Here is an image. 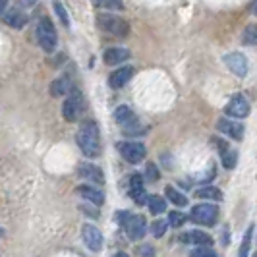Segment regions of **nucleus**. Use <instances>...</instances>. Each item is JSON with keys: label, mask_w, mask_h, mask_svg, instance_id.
Listing matches in <instances>:
<instances>
[{"label": "nucleus", "mask_w": 257, "mask_h": 257, "mask_svg": "<svg viewBox=\"0 0 257 257\" xmlns=\"http://www.w3.org/2000/svg\"><path fill=\"white\" fill-rule=\"evenodd\" d=\"M52 6H54V10H56V16L60 18L62 26H64V27H70V16H68V12H66V8L62 6V2L54 0V2H52Z\"/></svg>", "instance_id": "obj_29"}, {"label": "nucleus", "mask_w": 257, "mask_h": 257, "mask_svg": "<svg viewBox=\"0 0 257 257\" xmlns=\"http://www.w3.org/2000/svg\"><path fill=\"white\" fill-rule=\"evenodd\" d=\"M215 145L219 147V153H220V161H222V167L232 170V168H236L238 165V151L236 149H232L228 147L224 142H220V140H215Z\"/></svg>", "instance_id": "obj_17"}, {"label": "nucleus", "mask_w": 257, "mask_h": 257, "mask_svg": "<svg viewBox=\"0 0 257 257\" xmlns=\"http://www.w3.org/2000/svg\"><path fill=\"white\" fill-rule=\"evenodd\" d=\"M114 120L116 124L124 130L126 134H130V136H142V134H145V128L140 126V120H138L136 112L130 106H126V104L118 106L114 110Z\"/></svg>", "instance_id": "obj_4"}, {"label": "nucleus", "mask_w": 257, "mask_h": 257, "mask_svg": "<svg viewBox=\"0 0 257 257\" xmlns=\"http://www.w3.org/2000/svg\"><path fill=\"white\" fill-rule=\"evenodd\" d=\"M37 0H20V6H33Z\"/></svg>", "instance_id": "obj_36"}, {"label": "nucleus", "mask_w": 257, "mask_h": 257, "mask_svg": "<svg viewBox=\"0 0 257 257\" xmlns=\"http://www.w3.org/2000/svg\"><path fill=\"white\" fill-rule=\"evenodd\" d=\"M138 253H140V255H153L155 251H153V247H140Z\"/></svg>", "instance_id": "obj_35"}, {"label": "nucleus", "mask_w": 257, "mask_h": 257, "mask_svg": "<svg viewBox=\"0 0 257 257\" xmlns=\"http://www.w3.org/2000/svg\"><path fill=\"white\" fill-rule=\"evenodd\" d=\"M128 193H130V197H132L138 205H145V203H147L149 195H147V192H145V182H143L142 174H132Z\"/></svg>", "instance_id": "obj_13"}, {"label": "nucleus", "mask_w": 257, "mask_h": 257, "mask_svg": "<svg viewBox=\"0 0 257 257\" xmlns=\"http://www.w3.org/2000/svg\"><path fill=\"white\" fill-rule=\"evenodd\" d=\"M147 205H149V211H151L153 215H161V213L167 211V199L161 197V195H149Z\"/></svg>", "instance_id": "obj_24"}, {"label": "nucleus", "mask_w": 257, "mask_h": 257, "mask_svg": "<svg viewBox=\"0 0 257 257\" xmlns=\"http://www.w3.org/2000/svg\"><path fill=\"white\" fill-rule=\"evenodd\" d=\"M2 236H4V228H2V226H0V238H2Z\"/></svg>", "instance_id": "obj_39"}, {"label": "nucleus", "mask_w": 257, "mask_h": 257, "mask_svg": "<svg viewBox=\"0 0 257 257\" xmlns=\"http://www.w3.org/2000/svg\"><path fill=\"white\" fill-rule=\"evenodd\" d=\"M77 147L89 159H97L101 155V130L95 120H83L76 134Z\"/></svg>", "instance_id": "obj_1"}, {"label": "nucleus", "mask_w": 257, "mask_h": 257, "mask_svg": "<svg viewBox=\"0 0 257 257\" xmlns=\"http://www.w3.org/2000/svg\"><path fill=\"white\" fill-rule=\"evenodd\" d=\"M81 240L91 251H101L103 249V234L93 224H83L81 226Z\"/></svg>", "instance_id": "obj_9"}, {"label": "nucleus", "mask_w": 257, "mask_h": 257, "mask_svg": "<svg viewBox=\"0 0 257 257\" xmlns=\"http://www.w3.org/2000/svg\"><path fill=\"white\" fill-rule=\"evenodd\" d=\"M97 27L108 33V35H114V37H128L130 35V24L114 14H99L97 16Z\"/></svg>", "instance_id": "obj_2"}, {"label": "nucleus", "mask_w": 257, "mask_h": 257, "mask_svg": "<svg viewBox=\"0 0 257 257\" xmlns=\"http://www.w3.org/2000/svg\"><path fill=\"white\" fill-rule=\"evenodd\" d=\"M95 207H97V205H95ZM95 207L81 205L79 209H81V211H83V213H85L87 217H91V219H99V215H101V213H99V209H95Z\"/></svg>", "instance_id": "obj_33"}, {"label": "nucleus", "mask_w": 257, "mask_h": 257, "mask_svg": "<svg viewBox=\"0 0 257 257\" xmlns=\"http://www.w3.org/2000/svg\"><path fill=\"white\" fill-rule=\"evenodd\" d=\"M217 130H219L220 134H224V136H228L232 140H236V142H242L244 140V134H245L244 124H240L236 120L220 118L219 122H217Z\"/></svg>", "instance_id": "obj_14"}, {"label": "nucleus", "mask_w": 257, "mask_h": 257, "mask_svg": "<svg viewBox=\"0 0 257 257\" xmlns=\"http://www.w3.org/2000/svg\"><path fill=\"white\" fill-rule=\"evenodd\" d=\"M128 217H130L128 211H118V213H116V220H118V224H122V226H124V222L128 220Z\"/></svg>", "instance_id": "obj_34"}, {"label": "nucleus", "mask_w": 257, "mask_h": 257, "mask_svg": "<svg viewBox=\"0 0 257 257\" xmlns=\"http://www.w3.org/2000/svg\"><path fill=\"white\" fill-rule=\"evenodd\" d=\"M77 174L85 182H91V184H95V186H104V182H106L104 172L97 167V165H93V163H81V165L77 167Z\"/></svg>", "instance_id": "obj_10"}, {"label": "nucleus", "mask_w": 257, "mask_h": 257, "mask_svg": "<svg viewBox=\"0 0 257 257\" xmlns=\"http://www.w3.org/2000/svg\"><path fill=\"white\" fill-rule=\"evenodd\" d=\"M186 220H188V217H186L182 211H172V213H168V222H170V226H174V228L184 226Z\"/></svg>", "instance_id": "obj_28"}, {"label": "nucleus", "mask_w": 257, "mask_h": 257, "mask_svg": "<svg viewBox=\"0 0 257 257\" xmlns=\"http://www.w3.org/2000/svg\"><path fill=\"white\" fill-rule=\"evenodd\" d=\"M35 35H37L39 47L45 52H52L58 45V33H56V27L52 24L51 18H41L37 22V29H35Z\"/></svg>", "instance_id": "obj_3"}, {"label": "nucleus", "mask_w": 257, "mask_h": 257, "mask_svg": "<svg viewBox=\"0 0 257 257\" xmlns=\"http://www.w3.org/2000/svg\"><path fill=\"white\" fill-rule=\"evenodd\" d=\"M76 193L79 197H83L85 201H89V203L97 207H101L104 203V193L99 188H95V186H77Z\"/></svg>", "instance_id": "obj_19"}, {"label": "nucleus", "mask_w": 257, "mask_h": 257, "mask_svg": "<svg viewBox=\"0 0 257 257\" xmlns=\"http://www.w3.org/2000/svg\"><path fill=\"white\" fill-rule=\"evenodd\" d=\"M168 224H170L168 220H163V219L155 220L153 224H151V234H153L155 238H163L168 230Z\"/></svg>", "instance_id": "obj_27"}, {"label": "nucleus", "mask_w": 257, "mask_h": 257, "mask_svg": "<svg viewBox=\"0 0 257 257\" xmlns=\"http://www.w3.org/2000/svg\"><path fill=\"white\" fill-rule=\"evenodd\" d=\"M242 41H244V45H257V24H251V26H247L244 29V33H242Z\"/></svg>", "instance_id": "obj_26"}, {"label": "nucleus", "mask_w": 257, "mask_h": 257, "mask_svg": "<svg viewBox=\"0 0 257 257\" xmlns=\"http://www.w3.org/2000/svg\"><path fill=\"white\" fill-rule=\"evenodd\" d=\"M165 195L168 197V201H170V203H174L176 207L188 205V197H186L184 193L178 192L176 188H172V186H167V188H165Z\"/></svg>", "instance_id": "obj_23"}, {"label": "nucleus", "mask_w": 257, "mask_h": 257, "mask_svg": "<svg viewBox=\"0 0 257 257\" xmlns=\"http://www.w3.org/2000/svg\"><path fill=\"white\" fill-rule=\"evenodd\" d=\"M130 58V51L128 49H122V47H110L103 52V60L106 66H118L124 64Z\"/></svg>", "instance_id": "obj_18"}, {"label": "nucleus", "mask_w": 257, "mask_h": 257, "mask_svg": "<svg viewBox=\"0 0 257 257\" xmlns=\"http://www.w3.org/2000/svg\"><path fill=\"white\" fill-rule=\"evenodd\" d=\"M180 240L182 244H192V245H211L213 244V238L207 234V232L201 230H192V232H186V234H180Z\"/></svg>", "instance_id": "obj_20"}, {"label": "nucleus", "mask_w": 257, "mask_h": 257, "mask_svg": "<svg viewBox=\"0 0 257 257\" xmlns=\"http://www.w3.org/2000/svg\"><path fill=\"white\" fill-rule=\"evenodd\" d=\"M134 74H136V70H134L132 66H122V68H118V70H114V72L110 74L108 85H110L112 89H122L130 79L134 77Z\"/></svg>", "instance_id": "obj_16"}, {"label": "nucleus", "mask_w": 257, "mask_h": 257, "mask_svg": "<svg viewBox=\"0 0 257 257\" xmlns=\"http://www.w3.org/2000/svg\"><path fill=\"white\" fill-rule=\"evenodd\" d=\"M124 230L130 240H142L147 232V220L143 215H130L128 220L124 222Z\"/></svg>", "instance_id": "obj_8"}, {"label": "nucleus", "mask_w": 257, "mask_h": 257, "mask_svg": "<svg viewBox=\"0 0 257 257\" xmlns=\"http://www.w3.org/2000/svg\"><path fill=\"white\" fill-rule=\"evenodd\" d=\"M251 10H253V14H255V16H257V0H255V2H253V8H251Z\"/></svg>", "instance_id": "obj_38"}, {"label": "nucleus", "mask_w": 257, "mask_h": 257, "mask_svg": "<svg viewBox=\"0 0 257 257\" xmlns=\"http://www.w3.org/2000/svg\"><path fill=\"white\" fill-rule=\"evenodd\" d=\"M72 79L70 76H62L58 77V79H54L51 83V95L52 97H62V95H68L70 91H72Z\"/></svg>", "instance_id": "obj_21"}, {"label": "nucleus", "mask_w": 257, "mask_h": 257, "mask_svg": "<svg viewBox=\"0 0 257 257\" xmlns=\"http://www.w3.org/2000/svg\"><path fill=\"white\" fill-rule=\"evenodd\" d=\"M116 149L120 151L122 159L128 161V163H132V165L142 163L143 159H145V155H147L145 145L140 142H120L118 145H116Z\"/></svg>", "instance_id": "obj_7"}, {"label": "nucleus", "mask_w": 257, "mask_h": 257, "mask_svg": "<svg viewBox=\"0 0 257 257\" xmlns=\"http://www.w3.org/2000/svg\"><path fill=\"white\" fill-rule=\"evenodd\" d=\"M192 255H197V257H213L217 255V251L211 247V245H195L192 249Z\"/></svg>", "instance_id": "obj_30"}, {"label": "nucleus", "mask_w": 257, "mask_h": 257, "mask_svg": "<svg viewBox=\"0 0 257 257\" xmlns=\"http://www.w3.org/2000/svg\"><path fill=\"white\" fill-rule=\"evenodd\" d=\"M93 4L97 8H103V10H124L122 0H93Z\"/></svg>", "instance_id": "obj_25"}, {"label": "nucleus", "mask_w": 257, "mask_h": 257, "mask_svg": "<svg viewBox=\"0 0 257 257\" xmlns=\"http://www.w3.org/2000/svg\"><path fill=\"white\" fill-rule=\"evenodd\" d=\"M251 236H253V224L251 226H247V230H245V236H244V242H242V247H240V255H247L249 253V244H251Z\"/></svg>", "instance_id": "obj_31"}, {"label": "nucleus", "mask_w": 257, "mask_h": 257, "mask_svg": "<svg viewBox=\"0 0 257 257\" xmlns=\"http://www.w3.org/2000/svg\"><path fill=\"white\" fill-rule=\"evenodd\" d=\"M224 64L228 66V70H230L234 76L238 77L247 76L249 66H247V58H245L242 52H230V54H226L224 56Z\"/></svg>", "instance_id": "obj_11"}, {"label": "nucleus", "mask_w": 257, "mask_h": 257, "mask_svg": "<svg viewBox=\"0 0 257 257\" xmlns=\"http://www.w3.org/2000/svg\"><path fill=\"white\" fill-rule=\"evenodd\" d=\"M159 168H157V165H153V163H149L147 165V168H145V180L147 182H157L159 180Z\"/></svg>", "instance_id": "obj_32"}, {"label": "nucleus", "mask_w": 257, "mask_h": 257, "mask_svg": "<svg viewBox=\"0 0 257 257\" xmlns=\"http://www.w3.org/2000/svg\"><path fill=\"white\" fill-rule=\"evenodd\" d=\"M83 110H85L83 95L77 87H72V91L66 97L64 104H62V116H64L66 122H77L83 114Z\"/></svg>", "instance_id": "obj_5"}, {"label": "nucleus", "mask_w": 257, "mask_h": 257, "mask_svg": "<svg viewBox=\"0 0 257 257\" xmlns=\"http://www.w3.org/2000/svg\"><path fill=\"white\" fill-rule=\"evenodd\" d=\"M197 199H209V201H222V192L215 186H205L201 190L195 192Z\"/></svg>", "instance_id": "obj_22"}, {"label": "nucleus", "mask_w": 257, "mask_h": 257, "mask_svg": "<svg viewBox=\"0 0 257 257\" xmlns=\"http://www.w3.org/2000/svg\"><path fill=\"white\" fill-rule=\"evenodd\" d=\"M6 6H8V0H0V14L6 10Z\"/></svg>", "instance_id": "obj_37"}, {"label": "nucleus", "mask_w": 257, "mask_h": 257, "mask_svg": "<svg viewBox=\"0 0 257 257\" xmlns=\"http://www.w3.org/2000/svg\"><path fill=\"white\" fill-rule=\"evenodd\" d=\"M224 112L232 116V118H245L249 114V103H247V99L244 95H234L228 101V104H226Z\"/></svg>", "instance_id": "obj_15"}, {"label": "nucleus", "mask_w": 257, "mask_h": 257, "mask_svg": "<svg viewBox=\"0 0 257 257\" xmlns=\"http://www.w3.org/2000/svg\"><path fill=\"white\" fill-rule=\"evenodd\" d=\"M0 16H2V22L12 29H24L29 22V16L20 8H6Z\"/></svg>", "instance_id": "obj_12"}, {"label": "nucleus", "mask_w": 257, "mask_h": 257, "mask_svg": "<svg viewBox=\"0 0 257 257\" xmlns=\"http://www.w3.org/2000/svg\"><path fill=\"white\" fill-rule=\"evenodd\" d=\"M190 220L201 226H213L219 220V207L213 203H199L192 209Z\"/></svg>", "instance_id": "obj_6"}]
</instances>
